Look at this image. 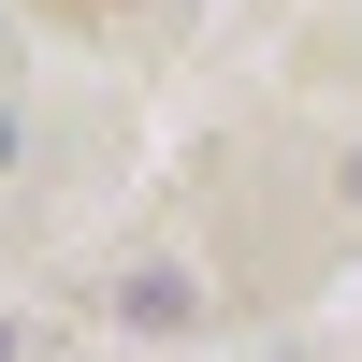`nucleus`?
Here are the masks:
<instances>
[{
  "label": "nucleus",
  "instance_id": "nucleus-1",
  "mask_svg": "<svg viewBox=\"0 0 362 362\" xmlns=\"http://www.w3.org/2000/svg\"><path fill=\"white\" fill-rule=\"evenodd\" d=\"M116 319H131V334H189V319H203V290L174 276V261H145V276H116Z\"/></svg>",
  "mask_w": 362,
  "mask_h": 362
},
{
  "label": "nucleus",
  "instance_id": "nucleus-2",
  "mask_svg": "<svg viewBox=\"0 0 362 362\" xmlns=\"http://www.w3.org/2000/svg\"><path fill=\"white\" fill-rule=\"evenodd\" d=\"M348 203H362V145H348Z\"/></svg>",
  "mask_w": 362,
  "mask_h": 362
},
{
  "label": "nucleus",
  "instance_id": "nucleus-3",
  "mask_svg": "<svg viewBox=\"0 0 362 362\" xmlns=\"http://www.w3.org/2000/svg\"><path fill=\"white\" fill-rule=\"evenodd\" d=\"M0 362H15V334H0Z\"/></svg>",
  "mask_w": 362,
  "mask_h": 362
}]
</instances>
